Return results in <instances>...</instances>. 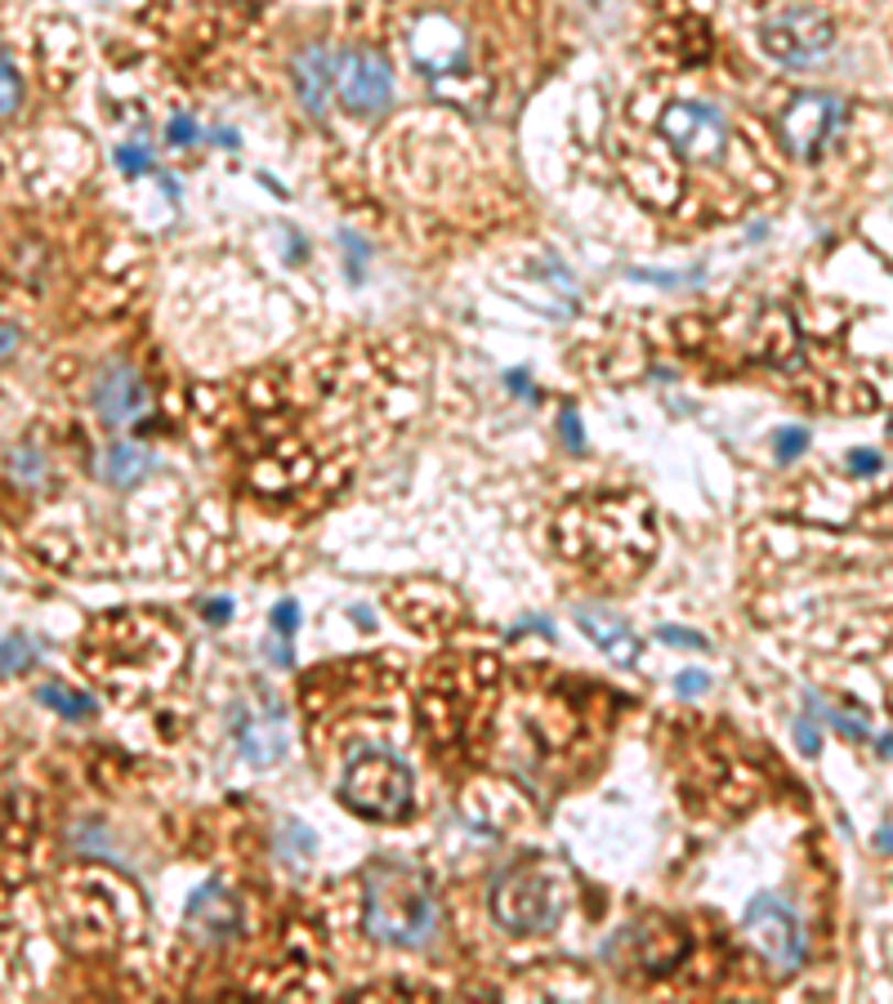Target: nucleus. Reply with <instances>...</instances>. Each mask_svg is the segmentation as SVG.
Instances as JSON below:
<instances>
[{"label": "nucleus", "instance_id": "obj_4", "mask_svg": "<svg viewBox=\"0 0 893 1004\" xmlns=\"http://www.w3.org/2000/svg\"><path fill=\"white\" fill-rule=\"evenodd\" d=\"M742 934H747V942L755 947V956H760L777 978L799 973L804 947H808V942H804L799 919L791 915V906H786L782 897L760 893V897L747 906V915H742Z\"/></svg>", "mask_w": 893, "mask_h": 1004}, {"label": "nucleus", "instance_id": "obj_24", "mask_svg": "<svg viewBox=\"0 0 893 1004\" xmlns=\"http://www.w3.org/2000/svg\"><path fill=\"white\" fill-rule=\"evenodd\" d=\"M657 639H666V643H675V647H697V652H706V647H710V639H706V634L684 630V625H662V630H657Z\"/></svg>", "mask_w": 893, "mask_h": 1004}, {"label": "nucleus", "instance_id": "obj_13", "mask_svg": "<svg viewBox=\"0 0 893 1004\" xmlns=\"http://www.w3.org/2000/svg\"><path fill=\"white\" fill-rule=\"evenodd\" d=\"M291 76H295V90H300V103L308 108V117H322L327 112V99L336 90V72H331V54L322 45H308L291 58Z\"/></svg>", "mask_w": 893, "mask_h": 1004}, {"label": "nucleus", "instance_id": "obj_35", "mask_svg": "<svg viewBox=\"0 0 893 1004\" xmlns=\"http://www.w3.org/2000/svg\"><path fill=\"white\" fill-rule=\"evenodd\" d=\"M875 849H880V853H889V849H893V834H889V826H880V830H875Z\"/></svg>", "mask_w": 893, "mask_h": 1004}, {"label": "nucleus", "instance_id": "obj_11", "mask_svg": "<svg viewBox=\"0 0 893 1004\" xmlns=\"http://www.w3.org/2000/svg\"><path fill=\"white\" fill-rule=\"evenodd\" d=\"M407 50H412V58H416L429 76H443L447 67H456V63H460V54H465V36H460V28H456V23H447V19H438V14H429V19H421V23H416V32H412Z\"/></svg>", "mask_w": 893, "mask_h": 1004}, {"label": "nucleus", "instance_id": "obj_19", "mask_svg": "<svg viewBox=\"0 0 893 1004\" xmlns=\"http://www.w3.org/2000/svg\"><path fill=\"white\" fill-rule=\"evenodd\" d=\"M19 108H23V76L6 54V45H0V117H14Z\"/></svg>", "mask_w": 893, "mask_h": 1004}, {"label": "nucleus", "instance_id": "obj_26", "mask_svg": "<svg viewBox=\"0 0 893 1004\" xmlns=\"http://www.w3.org/2000/svg\"><path fill=\"white\" fill-rule=\"evenodd\" d=\"M675 692L679 697H701V692H710V675H706V669H684V675L675 679Z\"/></svg>", "mask_w": 893, "mask_h": 1004}, {"label": "nucleus", "instance_id": "obj_12", "mask_svg": "<svg viewBox=\"0 0 893 1004\" xmlns=\"http://www.w3.org/2000/svg\"><path fill=\"white\" fill-rule=\"evenodd\" d=\"M188 925H193V934L206 938V942H219V938H232V934H237V902H232V893H224L219 880H210V884H202V888L193 893V902H188Z\"/></svg>", "mask_w": 893, "mask_h": 1004}, {"label": "nucleus", "instance_id": "obj_1", "mask_svg": "<svg viewBox=\"0 0 893 1004\" xmlns=\"http://www.w3.org/2000/svg\"><path fill=\"white\" fill-rule=\"evenodd\" d=\"M367 884V934L398 951H421L438 938L443 906L429 875L402 858H375L362 875Z\"/></svg>", "mask_w": 893, "mask_h": 1004}, {"label": "nucleus", "instance_id": "obj_23", "mask_svg": "<svg viewBox=\"0 0 893 1004\" xmlns=\"http://www.w3.org/2000/svg\"><path fill=\"white\" fill-rule=\"evenodd\" d=\"M795 745L804 750V755H823V732H818V723L814 719H795Z\"/></svg>", "mask_w": 893, "mask_h": 1004}, {"label": "nucleus", "instance_id": "obj_18", "mask_svg": "<svg viewBox=\"0 0 893 1004\" xmlns=\"http://www.w3.org/2000/svg\"><path fill=\"white\" fill-rule=\"evenodd\" d=\"M41 656V647L28 639V634H10V639H0V679H10V675H23V669H32Z\"/></svg>", "mask_w": 893, "mask_h": 1004}, {"label": "nucleus", "instance_id": "obj_2", "mask_svg": "<svg viewBox=\"0 0 893 1004\" xmlns=\"http://www.w3.org/2000/svg\"><path fill=\"white\" fill-rule=\"evenodd\" d=\"M340 804L371 821H407L416 808V773L384 745H358L340 773Z\"/></svg>", "mask_w": 893, "mask_h": 1004}, {"label": "nucleus", "instance_id": "obj_31", "mask_svg": "<svg viewBox=\"0 0 893 1004\" xmlns=\"http://www.w3.org/2000/svg\"><path fill=\"white\" fill-rule=\"evenodd\" d=\"M827 723H831L840 736H853V741L867 736V723H858V719H849V714H840V710H827Z\"/></svg>", "mask_w": 893, "mask_h": 1004}, {"label": "nucleus", "instance_id": "obj_22", "mask_svg": "<svg viewBox=\"0 0 893 1004\" xmlns=\"http://www.w3.org/2000/svg\"><path fill=\"white\" fill-rule=\"evenodd\" d=\"M340 241L349 245V277H353V282H362V277H367V255H371L367 241H362L358 232H349V228L340 232Z\"/></svg>", "mask_w": 893, "mask_h": 1004}, {"label": "nucleus", "instance_id": "obj_6", "mask_svg": "<svg viewBox=\"0 0 893 1004\" xmlns=\"http://www.w3.org/2000/svg\"><path fill=\"white\" fill-rule=\"evenodd\" d=\"M336 72V90L340 103L353 117H380L393 103V72L380 54L371 50H340V58H331Z\"/></svg>", "mask_w": 893, "mask_h": 1004}, {"label": "nucleus", "instance_id": "obj_10", "mask_svg": "<svg viewBox=\"0 0 893 1004\" xmlns=\"http://www.w3.org/2000/svg\"><path fill=\"white\" fill-rule=\"evenodd\" d=\"M90 397H95V411L104 415L108 425H130V421H139V415L148 411V384L139 380V371L126 358L108 362L95 375Z\"/></svg>", "mask_w": 893, "mask_h": 1004}, {"label": "nucleus", "instance_id": "obj_8", "mask_svg": "<svg viewBox=\"0 0 893 1004\" xmlns=\"http://www.w3.org/2000/svg\"><path fill=\"white\" fill-rule=\"evenodd\" d=\"M845 121V99L827 95V90H814V95H799L791 99V108L782 112V139L795 156H818L823 143L840 130Z\"/></svg>", "mask_w": 893, "mask_h": 1004}, {"label": "nucleus", "instance_id": "obj_20", "mask_svg": "<svg viewBox=\"0 0 893 1004\" xmlns=\"http://www.w3.org/2000/svg\"><path fill=\"white\" fill-rule=\"evenodd\" d=\"M804 447H808V429H777V438H773V451H777V460L782 465H791L795 456H804Z\"/></svg>", "mask_w": 893, "mask_h": 1004}, {"label": "nucleus", "instance_id": "obj_33", "mask_svg": "<svg viewBox=\"0 0 893 1004\" xmlns=\"http://www.w3.org/2000/svg\"><path fill=\"white\" fill-rule=\"evenodd\" d=\"M232 612H237V608H232V599H210V603L202 608V616H206L210 625H224V621H232Z\"/></svg>", "mask_w": 893, "mask_h": 1004}, {"label": "nucleus", "instance_id": "obj_30", "mask_svg": "<svg viewBox=\"0 0 893 1004\" xmlns=\"http://www.w3.org/2000/svg\"><path fill=\"white\" fill-rule=\"evenodd\" d=\"M634 282H657V286H675V282H697L701 273L688 269V273H657V269H630Z\"/></svg>", "mask_w": 893, "mask_h": 1004}, {"label": "nucleus", "instance_id": "obj_36", "mask_svg": "<svg viewBox=\"0 0 893 1004\" xmlns=\"http://www.w3.org/2000/svg\"><path fill=\"white\" fill-rule=\"evenodd\" d=\"M215 143H219V148H237V134H228V130H215Z\"/></svg>", "mask_w": 893, "mask_h": 1004}, {"label": "nucleus", "instance_id": "obj_3", "mask_svg": "<svg viewBox=\"0 0 893 1004\" xmlns=\"http://www.w3.org/2000/svg\"><path fill=\"white\" fill-rule=\"evenodd\" d=\"M567 910V884L563 871H554L549 862H527L514 866L497 893H492V915L501 919L505 934L532 938V934H549Z\"/></svg>", "mask_w": 893, "mask_h": 1004}, {"label": "nucleus", "instance_id": "obj_17", "mask_svg": "<svg viewBox=\"0 0 893 1004\" xmlns=\"http://www.w3.org/2000/svg\"><path fill=\"white\" fill-rule=\"evenodd\" d=\"M277 853H282L291 866H308V858L317 853V834H313L304 821L286 817V821L277 826Z\"/></svg>", "mask_w": 893, "mask_h": 1004}, {"label": "nucleus", "instance_id": "obj_16", "mask_svg": "<svg viewBox=\"0 0 893 1004\" xmlns=\"http://www.w3.org/2000/svg\"><path fill=\"white\" fill-rule=\"evenodd\" d=\"M36 701L50 706V710L63 714V719H76V723L99 714V701H95L90 692H72V688H63V684H45V688L36 692Z\"/></svg>", "mask_w": 893, "mask_h": 1004}, {"label": "nucleus", "instance_id": "obj_32", "mask_svg": "<svg viewBox=\"0 0 893 1004\" xmlns=\"http://www.w3.org/2000/svg\"><path fill=\"white\" fill-rule=\"evenodd\" d=\"M19 345H23V335H19V326H10V321H0V362H10V358L19 353Z\"/></svg>", "mask_w": 893, "mask_h": 1004}, {"label": "nucleus", "instance_id": "obj_25", "mask_svg": "<svg viewBox=\"0 0 893 1004\" xmlns=\"http://www.w3.org/2000/svg\"><path fill=\"white\" fill-rule=\"evenodd\" d=\"M273 630H277L282 639H291V634L300 630V603H295V599H282V603L273 608Z\"/></svg>", "mask_w": 893, "mask_h": 1004}, {"label": "nucleus", "instance_id": "obj_15", "mask_svg": "<svg viewBox=\"0 0 893 1004\" xmlns=\"http://www.w3.org/2000/svg\"><path fill=\"white\" fill-rule=\"evenodd\" d=\"M152 469H156V460H152L148 447H139V443H112V447L104 451L99 478H104L108 487H117V491H130V487L148 482Z\"/></svg>", "mask_w": 893, "mask_h": 1004}, {"label": "nucleus", "instance_id": "obj_34", "mask_svg": "<svg viewBox=\"0 0 893 1004\" xmlns=\"http://www.w3.org/2000/svg\"><path fill=\"white\" fill-rule=\"evenodd\" d=\"M563 438L573 451H581V425H577V411H563Z\"/></svg>", "mask_w": 893, "mask_h": 1004}, {"label": "nucleus", "instance_id": "obj_7", "mask_svg": "<svg viewBox=\"0 0 893 1004\" xmlns=\"http://www.w3.org/2000/svg\"><path fill=\"white\" fill-rule=\"evenodd\" d=\"M831 41H836V23L818 10H786L760 28V50L786 67L827 54Z\"/></svg>", "mask_w": 893, "mask_h": 1004}, {"label": "nucleus", "instance_id": "obj_27", "mask_svg": "<svg viewBox=\"0 0 893 1004\" xmlns=\"http://www.w3.org/2000/svg\"><path fill=\"white\" fill-rule=\"evenodd\" d=\"M166 139H171L175 148H193V143H197V121H193V117H184V112H179V117H171Z\"/></svg>", "mask_w": 893, "mask_h": 1004}, {"label": "nucleus", "instance_id": "obj_29", "mask_svg": "<svg viewBox=\"0 0 893 1004\" xmlns=\"http://www.w3.org/2000/svg\"><path fill=\"white\" fill-rule=\"evenodd\" d=\"M10 460H14V478H23V482H41L45 465H41V456H36V451H28V447H23V451H14Z\"/></svg>", "mask_w": 893, "mask_h": 1004}, {"label": "nucleus", "instance_id": "obj_9", "mask_svg": "<svg viewBox=\"0 0 893 1004\" xmlns=\"http://www.w3.org/2000/svg\"><path fill=\"white\" fill-rule=\"evenodd\" d=\"M662 134L693 161H715L728 143V126L710 103H671L662 112Z\"/></svg>", "mask_w": 893, "mask_h": 1004}, {"label": "nucleus", "instance_id": "obj_28", "mask_svg": "<svg viewBox=\"0 0 893 1004\" xmlns=\"http://www.w3.org/2000/svg\"><path fill=\"white\" fill-rule=\"evenodd\" d=\"M849 469H853L858 478H871V473H880V469H884V456H880V451H871V447H858V451H849Z\"/></svg>", "mask_w": 893, "mask_h": 1004}, {"label": "nucleus", "instance_id": "obj_21", "mask_svg": "<svg viewBox=\"0 0 893 1004\" xmlns=\"http://www.w3.org/2000/svg\"><path fill=\"white\" fill-rule=\"evenodd\" d=\"M117 165H121L126 175L152 171V152H148V143H126V148H117Z\"/></svg>", "mask_w": 893, "mask_h": 1004}, {"label": "nucleus", "instance_id": "obj_5", "mask_svg": "<svg viewBox=\"0 0 893 1004\" xmlns=\"http://www.w3.org/2000/svg\"><path fill=\"white\" fill-rule=\"evenodd\" d=\"M232 736L241 745V760L255 768H273L286 755V714L273 692H255L237 701L232 710Z\"/></svg>", "mask_w": 893, "mask_h": 1004}, {"label": "nucleus", "instance_id": "obj_14", "mask_svg": "<svg viewBox=\"0 0 893 1004\" xmlns=\"http://www.w3.org/2000/svg\"><path fill=\"white\" fill-rule=\"evenodd\" d=\"M577 625L590 634V643L608 661H617V665H634L639 661V639H634V630L617 612H608V608H577Z\"/></svg>", "mask_w": 893, "mask_h": 1004}]
</instances>
